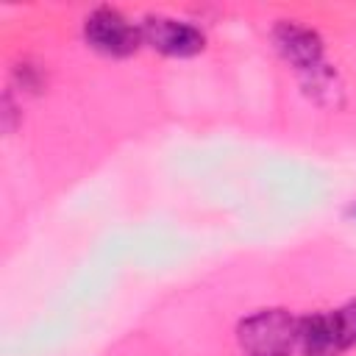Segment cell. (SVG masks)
Returning a JSON list of instances; mask_svg holds the SVG:
<instances>
[{"mask_svg":"<svg viewBox=\"0 0 356 356\" xmlns=\"http://www.w3.org/2000/svg\"><path fill=\"white\" fill-rule=\"evenodd\" d=\"M300 317L289 309H259L239 320L236 342L245 356H292L298 348Z\"/></svg>","mask_w":356,"mask_h":356,"instance_id":"obj_1","label":"cell"},{"mask_svg":"<svg viewBox=\"0 0 356 356\" xmlns=\"http://www.w3.org/2000/svg\"><path fill=\"white\" fill-rule=\"evenodd\" d=\"M83 39L92 50L108 56V58H128L139 50L142 28L134 25L122 11L111 6H100L86 14L83 19Z\"/></svg>","mask_w":356,"mask_h":356,"instance_id":"obj_2","label":"cell"},{"mask_svg":"<svg viewBox=\"0 0 356 356\" xmlns=\"http://www.w3.org/2000/svg\"><path fill=\"white\" fill-rule=\"evenodd\" d=\"M139 28H142V42L170 58H192L206 47V33L186 19L150 14L142 19Z\"/></svg>","mask_w":356,"mask_h":356,"instance_id":"obj_3","label":"cell"},{"mask_svg":"<svg viewBox=\"0 0 356 356\" xmlns=\"http://www.w3.org/2000/svg\"><path fill=\"white\" fill-rule=\"evenodd\" d=\"M278 53L303 75H314L325 67V44L320 33L298 19H284L273 31Z\"/></svg>","mask_w":356,"mask_h":356,"instance_id":"obj_4","label":"cell"},{"mask_svg":"<svg viewBox=\"0 0 356 356\" xmlns=\"http://www.w3.org/2000/svg\"><path fill=\"white\" fill-rule=\"evenodd\" d=\"M298 348L303 350V356H339L334 342H331V334H328L325 312H314V314L300 317Z\"/></svg>","mask_w":356,"mask_h":356,"instance_id":"obj_5","label":"cell"},{"mask_svg":"<svg viewBox=\"0 0 356 356\" xmlns=\"http://www.w3.org/2000/svg\"><path fill=\"white\" fill-rule=\"evenodd\" d=\"M325 323H328V334L337 353H345L356 345V300L325 312Z\"/></svg>","mask_w":356,"mask_h":356,"instance_id":"obj_6","label":"cell"},{"mask_svg":"<svg viewBox=\"0 0 356 356\" xmlns=\"http://www.w3.org/2000/svg\"><path fill=\"white\" fill-rule=\"evenodd\" d=\"M348 214H350V217H356V203L350 206V211H348Z\"/></svg>","mask_w":356,"mask_h":356,"instance_id":"obj_7","label":"cell"}]
</instances>
